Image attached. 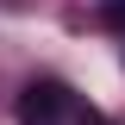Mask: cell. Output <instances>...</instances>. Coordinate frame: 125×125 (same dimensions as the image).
Here are the masks:
<instances>
[{
    "instance_id": "6da1fadb",
    "label": "cell",
    "mask_w": 125,
    "mask_h": 125,
    "mask_svg": "<svg viewBox=\"0 0 125 125\" xmlns=\"http://www.w3.org/2000/svg\"><path fill=\"white\" fill-rule=\"evenodd\" d=\"M75 94L62 88V81H50V75H38V81H25V94H19V125H62V119H75Z\"/></svg>"
},
{
    "instance_id": "7a4b0ae2",
    "label": "cell",
    "mask_w": 125,
    "mask_h": 125,
    "mask_svg": "<svg viewBox=\"0 0 125 125\" xmlns=\"http://www.w3.org/2000/svg\"><path fill=\"white\" fill-rule=\"evenodd\" d=\"M106 19H113V25H125V0H113V6H106Z\"/></svg>"
}]
</instances>
